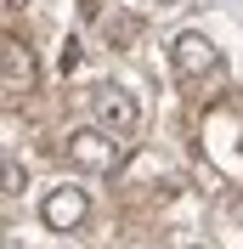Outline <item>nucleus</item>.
<instances>
[{
    "label": "nucleus",
    "instance_id": "obj_8",
    "mask_svg": "<svg viewBox=\"0 0 243 249\" xmlns=\"http://www.w3.org/2000/svg\"><path fill=\"white\" fill-rule=\"evenodd\" d=\"M6 6H29V0H6Z\"/></svg>",
    "mask_w": 243,
    "mask_h": 249
},
{
    "label": "nucleus",
    "instance_id": "obj_2",
    "mask_svg": "<svg viewBox=\"0 0 243 249\" xmlns=\"http://www.w3.org/2000/svg\"><path fill=\"white\" fill-rule=\"evenodd\" d=\"M62 153H68V164H79V170L107 176L113 164H119V142L107 136V130H96V124H79V130H68Z\"/></svg>",
    "mask_w": 243,
    "mask_h": 249
},
{
    "label": "nucleus",
    "instance_id": "obj_7",
    "mask_svg": "<svg viewBox=\"0 0 243 249\" xmlns=\"http://www.w3.org/2000/svg\"><path fill=\"white\" fill-rule=\"evenodd\" d=\"M79 57H85V46H79V40H68V46H62V74H74Z\"/></svg>",
    "mask_w": 243,
    "mask_h": 249
},
{
    "label": "nucleus",
    "instance_id": "obj_5",
    "mask_svg": "<svg viewBox=\"0 0 243 249\" xmlns=\"http://www.w3.org/2000/svg\"><path fill=\"white\" fill-rule=\"evenodd\" d=\"M0 79H6V96H23L34 85V57H29V46L17 34L0 40Z\"/></svg>",
    "mask_w": 243,
    "mask_h": 249
},
{
    "label": "nucleus",
    "instance_id": "obj_9",
    "mask_svg": "<svg viewBox=\"0 0 243 249\" xmlns=\"http://www.w3.org/2000/svg\"><path fill=\"white\" fill-rule=\"evenodd\" d=\"M164 6H170V0H164Z\"/></svg>",
    "mask_w": 243,
    "mask_h": 249
},
{
    "label": "nucleus",
    "instance_id": "obj_6",
    "mask_svg": "<svg viewBox=\"0 0 243 249\" xmlns=\"http://www.w3.org/2000/svg\"><path fill=\"white\" fill-rule=\"evenodd\" d=\"M17 193H23V164L6 159V198H17Z\"/></svg>",
    "mask_w": 243,
    "mask_h": 249
},
{
    "label": "nucleus",
    "instance_id": "obj_4",
    "mask_svg": "<svg viewBox=\"0 0 243 249\" xmlns=\"http://www.w3.org/2000/svg\"><path fill=\"white\" fill-rule=\"evenodd\" d=\"M221 62V51H215L209 34H181L175 46H170V68H175V79H204Z\"/></svg>",
    "mask_w": 243,
    "mask_h": 249
},
{
    "label": "nucleus",
    "instance_id": "obj_1",
    "mask_svg": "<svg viewBox=\"0 0 243 249\" xmlns=\"http://www.w3.org/2000/svg\"><path fill=\"white\" fill-rule=\"evenodd\" d=\"M91 113H96V130H107L113 142H124V136H136V124H141V102L124 85H96V96H91Z\"/></svg>",
    "mask_w": 243,
    "mask_h": 249
},
{
    "label": "nucleus",
    "instance_id": "obj_3",
    "mask_svg": "<svg viewBox=\"0 0 243 249\" xmlns=\"http://www.w3.org/2000/svg\"><path fill=\"white\" fill-rule=\"evenodd\" d=\"M85 215H91V198H85V187H51V193H46V204H40V221H46L51 232H74Z\"/></svg>",
    "mask_w": 243,
    "mask_h": 249
}]
</instances>
